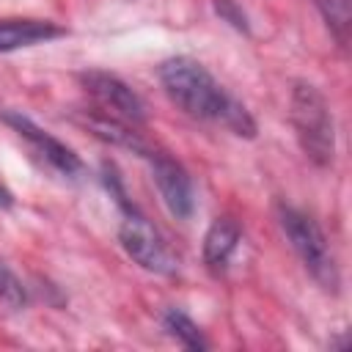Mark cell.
Wrapping results in <instances>:
<instances>
[{
	"label": "cell",
	"mask_w": 352,
	"mask_h": 352,
	"mask_svg": "<svg viewBox=\"0 0 352 352\" xmlns=\"http://www.w3.org/2000/svg\"><path fill=\"white\" fill-rule=\"evenodd\" d=\"M157 74L170 102L187 116L201 121H217L239 138H256V121L250 110L239 99H234L195 58H168L160 63Z\"/></svg>",
	"instance_id": "cell-1"
},
{
	"label": "cell",
	"mask_w": 352,
	"mask_h": 352,
	"mask_svg": "<svg viewBox=\"0 0 352 352\" xmlns=\"http://www.w3.org/2000/svg\"><path fill=\"white\" fill-rule=\"evenodd\" d=\"M289 118L302 154L314 165L327 168L336 157V121L322 91L311 82H294L289 99Z\"/></svg>",
	"instance_id": "cell-2"
},
{
	"label": "cell",
	"mask_w": 352,
	"mask_h": 352,
	"mask_svg": "<svg viewBox=\"0 0 352 352\" xmlns=\"http://www.w3.org/2000/svg\"><path fill=\"white\" fill-rule=\"evenodd\" d=\"M275 212H278L280 231L286 234V239H289L292 250L297 253V258L302 261L305 272L324 292H336L338 283H341L338 264H336L333 248H330L324 231L319 228V223L314 217H308L305 212H300L294 206H286V204H278Z\"/></svg>",
	"instance_id": "cell-3"
},
{
	"label": "cell",
	"mask_w": 352,
	"mask_h": 352,
	"mask_svg": "<svg viewBox=\"0 0 352 352\" xmlns=\"http://www.w3.org/2000/svg\"><path fill=\"white\" fill-rule=\"evenodd\" d=\"M118 206L124 212V220L118 226V242L126 250V256L148 272L173 275L179 270V258L173 256L168 242L160 236V231L135 209V204L129 198L121 201Z\"/></svg>",
	"instance_id": "cell-4"
},
{
	"label": "cell",
	"mask_w": 352,
	"mask_h": 352,
	"mask_svg": "<svg viewBox=\"0 0 352 352\" xmlns=\"http://www.w3.org/2000/svg\"><path fill=\"white\" fill-rule=\"evenodd\" d=\"M80 85L82 91L91 96L94 107L107 113V116H116L132 126H140L146 121V104L143 99L116 74L110 72H102V69H88V72H80Z\"/></svg>",
	"instance_id": "cell-5"
},
{
	"label": "cell",
	"mask_w": 352,
	"mask_h": 352,
	"mask_svg": "<svg viewBox=\"0 0 352 352\" xmlns=\"http://www.w3.org/2000/svg\"><path fill=\"white\" fill-rule=\"evenodd\" d=\"M146 160L151 165V179L157 184V192L165 209L176 220H190L195 212V190H192V179L187 176V170L173 157L154 151V148L146 154Z\"/></svg>",
	"instance_id": "cell-6"
},
{
	"label": "cell",
	"mask_w": 352,
	"mask_h": 352,
	"mask_svg": "<svg viewBox=\"0 0 352 352\" xmlns=\"http://www.w3.org/2000/svg\"><path fill=\"white\" fill-rule=\"evenodd\" d=\"M0 118L22 138V140H28V146L36 151V157L41 160V162H47L52 170H58L60 176H77L80 170H82V162H80V157L66 146V143H60L55 135H50L47 129H41L36 121H30L28 116H22V113H16V110H6V113H0Z\"/></svg>",
	"instance_id": "cell-7"
},
{
	"label": "cell",
	"mask_w": 352,
	"mask_h": 352,
	"mask_svg": "<svg viewBox=\"0 0 352 352\" xmlns=\"http://www.w3.org/2000/svg\"><path fill=\"white\" fill-rule=\"evenodd\" d=\"M242 242V226L231 214H220L204 234V264L212 275H223Z\"/></svg>",
	"instance_id": "cell-8"
},
{
	"label": "cell",
	"mask_w": 352,
	"mask_h": 352,
	"mask_svg": "<svg viewBox=\"0 0 352 352\" xmlns=\"http://www.w3.org/2000/svg\"><path fill=\"white\" fill-rule=\"evenodd\" d=\"M60 36H66V30L50 19H0V52H14Z\"/></svg>",
	"instance_id": "cell-9"
},
{
	"label": "cell",
	"mask_w": 352,
	"mask_h": 352,
	"mask_svg": "<svg viewBox=\"0 0 352 352\" xmlns=\"http://www.w3.org/2000/svg\"><path fill=\"white\" fill-rule=\"evenodd\" d=\"M85 126H88L99 140L113 143V146H118V148H129V151H135V154H140V157H146V154L151 151V148L146 146V140L140 138L138 126H132V124H126V121H121V118H116V116H107V113H102V110H96V107L85 110Z\"/></svg>",
	"instance_id": "cell-10"
},
{
	"label": "cell",
	"mask_w": 352,
	"mask_h": 352,
	"mask_svg": "<svg viewBox=\"0 0 352 352\" xmlns=\"http://www.w3.org/2000/svg\"><path fill=\"white\" fill-rule=\"evenodd\" d=\"M162 327L168 330V336H173L184 349H206V338L201 333V327L179 308H168L162 314Z\"/></svg>",
	"instance_id": "cell-11"
},
{
	"label": "cell",
	"mask_w": 352,
	"mask_h": 352,
	"mask_svg": "<svg viewBox=\"0 0 352 352\" xmlns=\"http://www.w3.org/2000/svg\"><path fill=\"white\" fill-rule=\"evenodd\" d=\"M324 25L330 28V33L336 36V41L341 47H346L349 41V25H352V0H314Z\"/></svg>",
	"instance_id": "cell-12"
},
{
	"label": "cell",
	"mask_w": 352,
	"mask_h": 352,
	"mask_svg": "<svg viewBox=\"0 0 352 352\" xmlns=\"http://www.w3.org/2000/svg\"><path fill=\"white\" fill-rule=\"evenodd\" d=\"M25 302H28L25 283L6 261H0V305H6L8 311H19L25 308Z\"/></svg>",
	"instance_id": "cell-13"
},
{
	"label": "cell",
	"mask_w": 352,
	"mask_h": 352,
	"mask_svg": "<svg viewBox=\"0 0 352 352\" xmlns=\"http://www.w3.org/2000/svg\"><path fill=\"white\" fill-rule=\"evenodd\" d=\"M214 11H217V16H220L223 22H228L231 28H236V30H242V33L250 30L248 16H245V11H242V6H239L236 0H214Z\"/></svg>",
	"instance_id": "cell-14"
},
{
	"label": "cell",
	"mask_w": 352,
	"mask_h": 352,
	"mask_svg": "<svg viewBox=\"0 0 352 352\" xmlns=\"http://www.w3.org/2000/svg\"><path fill=\"white\" fill-rule=\"evenodd\" d=\"M0 206H11V192L0 184Z\"/></svg>",
	"instance_id": "cell-15"
}]
</instances>
